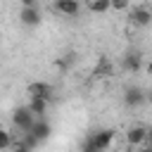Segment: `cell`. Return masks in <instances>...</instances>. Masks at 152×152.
<instances>
[{
    "instance_id": "9",
    "label": "cell",
    "mask_w": 152,
    "mask_h": 152,
    "mask_svg": "<svg viewBox=\"0 0 152 152\" xmlns=\"http://www.w3.org/2000/svg\"><path fill=\"white\" fill-rule=\"evenodd\" d=\"M140 64H142V57H140V52H126L124 55V59H121V66H124V71H140Z\"/></svg>"
},
{
    "instance_id": "12",
    "label": "cell",
    "mask_w": 152,
    "mask_h": 152,
    "mask_svg": "<svg viewBox=\"0 0 152 152\" xmlns=\"http://www.w3.org/2000/svg\"><path fill=\"white\" fill-rule=\"evenodd\" d=\"M88 10L95 14H104L112 10V0H88Z\"/></svg>"
},
{
    "instance_id": "3",
    "label": "cell",
    "mask_w": 152,
    "mask_h": 152,
    "mask_svg": "<svg viewBox=\"0 0 152 152\" xmlns=\"http://www.w3.org/2000/svg\"><path fill=\"white\" fill-rule=\"evenodd\" d=\"M128 21L135 26V28H145L152 24V10L147 5H135L131 12H128Z\"/></svg>"
},
{
    "instance_id": "4",
    "label": "cell",
    "mask_w": 152,
    "mask_h": 152,
    "mask_svg": "<svg viewBox=\"0 0 152 152\" xmlns=\"http://www.w3.org/2000/svg\"><path fill=\"white\" fill-rule=\"evenodd\" d=\"M126 140L133 147H145V142H147V128L145 126H131L126 131Z\"/></svg>"
},
{
    "instance_id": "1",
    "label": "cell",
    "mask_w": 152,
    "mask_h": 152,
    "mask_svg": "<svg viewBox=\"0 0 152 152\" xmlns=\"http://www.w3.org/2000/svg\"><path fill=\"white\" fill-rule=\"evenodd\" d=\"M114 145V131L112 128H102V131H95L88 142H83V150H109Z\"/></svg>"
},
{
    "instance_id": "6",
    "label": "cell",
    "mask_w": 152,
    "mask_h": 152,
    "mask_svg": "<svg viewBox=\"0 0 152 152\" xmlns=\"http://www.w3.org/2000/svg\"><path fill=\"white\" fill-rule=\"evenodd\" d=\"M19 21H21L24 26H38V24H40V10H38L36 5H26V7H21V12H19Z\"/></svg>"
},
{
    "instance_id": "14",
    "label": "cell",
    "mask_w": 152,
    "mask_h": 152,
    "mask_svg": "<svg viewBox=\"0 0 152 152\" xmlns=\"http://www.w3.org/2000/svg\"><path fill=\"white\" fill-rule=\"evenodd\" d=\"M131 7V0H112V10L114 12H124Z\"/></svg>"
},
{
    "instance_id": "15",
    "label": "cell",
    "mask_w": 152,
    "mask_h": 152,
    "mask_svg": "<svg viewBox=\"0 0 152 152\" xmlns=\"http://www.w3.org/2000/svg\"><path fill=\"white\" fill-rule=\"evenodd\" d=\"M145 147H152V128H147V142H145Z\"/></svg>"
},
{
    "instance_id": "11",
    "label": "cell",
    "mask_w": 152,
    "mask_h": 152,
    "mask_svg": "<svg viewBox=\"0 0 152 152\" xmlns=\"http://www.w3.org/2000/svg\"><path fill=\"white\" fill-rule=\"evenodd\" d=\"M28 133H33L38 140H43V138H48V135H50V124H48L43 116H38V119H36V124H33V128H31Z\"/></svg>"
},
{
    "instance_id": "2",
    "label": "cell",
    "mask_w": 152,
    "mask_h": 152,
    "mask_svg": "<svg viewBox=\"0 0 152 152\" xmlns=\"http://www.w3.org/2000/svg\"><path fill=\"white\" fill-rule=\"evenodd\" d=\"M36 114L28 109V104L26 107H19L17 112H14V116H12V121H14V128L19 131V133H28L31 128H33V124H36Z\"/></svg>"
},
{
    "instance_id": "17",
    "label": "cell",
    "mask_w": 152,
    "mask_h": 152,
    "mask_svg": "<svg viewBox=\"0 0 152 152\" xmlns=\"http://www.w3.org/2000/svg\"><path fill=\"white\" fill-rule=\"evenodd\" d=\"M150 100H152V90H150Z\"/></svg>"
},
{
    "instance_id": "5",
    "label": "cell",
    "mask_w": 152,
    "mask_h": 152,
    "mask_svg": "<svg viewBox=\"0 0 152 152\" xmlns=\"http://www.w3.org/2000/svg\"><path fill=\"white\" fill-rule=\"evenodd\" d=\"M55 12H59L62 17H76L81 12V0H55Z\"/></svg>"
},
{
    "instance_id": "7",
    "label": "cell",
    "mask_w": 152,
    "mask_h": 152,
    "mask_svg": "<svg viewBox=\"0 0 152 152\" xmlns=\"http://www.w3.org/2000/svg\"><path fill=\"white\" fill-rule=\"evenodd\" d=\"M55 95V88L45 81H33L28 86V97H45V100H52Z\"/></svg>"
},
{
    "instance_id": "13",
    "label": "cell",
    "mask_w": 152,
    "mask_h": 152,
    "mask_svg": "<svg viewBox=\"0 0 152 152\" xmlns=\"http://www.w3.org/2000/svg\"><path fill=\"white\" fill-rule=\"evenodd\" d=\"M14 142H12V133L10 131H5V128H0V150H7V147H12Z\"/></svg>"
},
{
    "instance_id": "16",
    "label": "cell",
    "mask_w": 152,
    "mask_h": 152,
    "mask_svg": "<svg viewBox=\"0 0 152 152\" xmlns=\"http://www.w3.org/2000/svg\"><path fill=\"white\" fill-rule=\"evenodd\" d=\"M21 5L26 7V5H36V0H21Z\"/></svg>"
},
{
    "instance_id": "8",
    "label": "cell",
    "mask_w": 152,
    "mask_h": 152,
    "mask_svg": "<svg viewBox=\"0 0 152 152\" xmlns=\"http://www.w3.org/2000/svg\"><path fill=\"white\" fill-rule=\"evenodd\" d=\"M145 100H147V95H145L138 86H131V88L124 90V102H126V107H138V104H142Z\"/></svg>"
},
{
    "instance_id": "10",
    "label": "cell",
    "mask_w": 152,
    "mask_h": 152,
    "mask_svg": "<svg viewBox=\"0 0 152 152\" xmlns=\"http://www.w3.org/2000/svg\"><path fill=\"white\" fill-rule=\"evenodd\" d=\"M48 107H50V100H45V97H31V100H28V109H31L36 116H45Z\"/></svg>"
}]
</instances>
